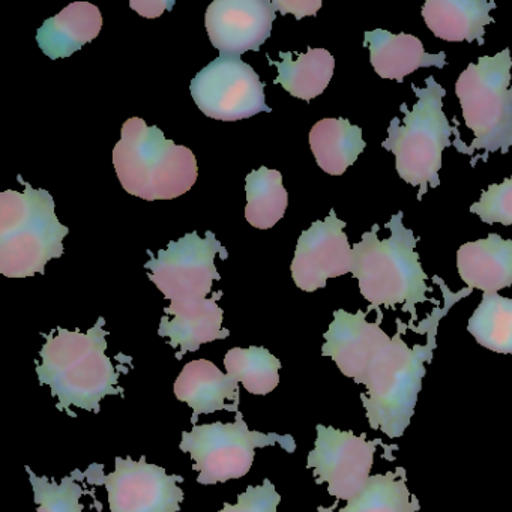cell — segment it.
I'll use <instances>...</instances> for the list:
<instances>
[{"mask_svg":"<svg viewBox=\"0 0 512 512\" xmlns=\"http://www.w3.org/2000/svg\"><path fill=\"white\" fill-rule=\"evenodd\" d=\"M439 284L443 292L445 305L434 307L430 314V326L427 331V343L407 346L403 340L409 325H403L397 319V334L382 347L371 362L362 392L361 401L365 418L371 430H380L389 439H400L406 433L412 421L422 389L427 367L433 359L436 349V334L439 322L451 310L452 305L466 298L472 289H463L452 293L439 277H431Z\"/></svg>","mask_w":512,"mask_h":512,"instance_id":"obj_1","label":"cell"},{"mask_svg":"<svg viewBox=\"0 0 512 512\" xmlns=\"http://www.w3.org/2000/svg\"><path fill=\"white\" fill-rule=\"evenodd\" d=\"M104 317L88 332L58 328L46 335L41 349V365L37 367L41 385H47L58 398L56 409L74 416L71 407L100 412V403L107 395L122 394L121 373L107 355Z\"/></svg>","mask_w":512,"mask_h":512,"instance_id":"obj_2","label":"cell"},{"mask_svg":"<svg viewBox=\"0 0 512 512\" xmlns=\"http://www.w3.org/2000/svg\"><path fill=\"white\" fill-rule=\"evenodd\" d=\"M403 211L397 212L386 223L391 230V238L379 239V224H374L370 232L362 235L361 241L353 245L352 272L358 280L359 290L365 301L370 302L367 314L380 307L395 308L403 305V313L410 314L409 328L418 320L416 305L433 302L427 293L433 292L427 286L428 275L419 262L416 244L419 236L403 224Z\"/></svg>","mask_w":512,"mask_h":512,"instance_id":"obj_3","label":"cell"},{"mask_svg":"<svg viewBox=\"0 0 512 512\" xmlns=\"http://www.w3.org/2000/svg\"><path fill=\"white\" fill-rule=\"evenodd\" d=\"M113 166L131 196L155 202L184 196L196 184V155L164 137L158 127L130 118L113 149Z\"/></svg>","mask_w":512,"mask_h":512,"instance_id":"obj_4","label":"cell"},{"mask_svg":"<svg viewBox=\"0 0 512 512\" xmlns=\"http://www.w3.org/2000/svg\"><path fill=\"white\" fill-rule=\"evenodd\" d=\"M25 191L0 194V272L7 278L46 274L52 259L64 256L70 229L58 220L49 191L35 190L19 176Z\"/></svg>","mask_w":512,"mask_h":512,"instance_id":"obj_5","label":"cell"},{"mask_svg":"<svg viewBox=\"0 0 512 512\" xmlns=\"http://www.w3.org/2000/svg\"><path fill=\"white\" fill-rule=\"evenodd\" d=\"M412 91L418 101L412 110L406 103L401 104L403 125L400 119H392L382 148L394 154L398 176L406 184L419 187L416 199L421 202L428 188L439 187L443 151L454 143L452 134L460 137V133L443 112L446 91L433 76L427 77L425 88L412 85Z\"/></svg>","mask_w":512,"mask_h":512,"instance_id":"obj_6","label":"cell"},{"mask_svg":"<svg viewBox=\"0 0 512 512\" xmlns=\"http://www.w3.org/2000/svg\"><path fill=\"white\" fill-rule=\"evenodd\" d=\"M512 56L503 49L494 56H481L467 65L455 83V95L463 110L464 124L473 133V142L461 154L484 151L508 154L512 148Z\"/></svg>","mask_w":512,"mask_h":512,"instance_id":"obj_7","label":"cell"},{"mask_svg":"<svg viewBox=\"0 0 512 512\" xmlns=\"http://www.w3.org/2000/svg\"><path fill=\"white\" fill-rule=\"evenodd\" d=\"M274 445L290 454L296 449L289 434L251 431L239 412L233 424L214 422L184 431L179 449L193 458V469L199 472L197 482L212 485L244 478L253 466L256 449Z\"/></svg>","mask_w":512,"mask_h":512,"instance_id":"obj_8","label":"cell"},{"mask_svg":"<svg viewBox=\"0 0 512 512\" xmlns=\"http://www.w3.org/2000/svg\"><path fill=\"white\" fill-rule=\"evenodd\" d=\"M115 472L104 473L103 464H91L85 472L74 470L77 481L103 485L109 494L110 512H179L184 502L181 475H169L164 467L145 457H116Z\"/></svg>","mask_w":512,"mask_h":512,"instance_id":"obj_9","label":"cell"},{"mask_svg":"<svg viewBox=\"0 0 512 512\" xmlns=\"http://www.w3.org/2000/svg\"><path fill=\"white\" fill-rule=\"evenodd\" d=\"M151 260L145 263L149 280L170 301H200L212 292V283L221 277L215 268V256L229 257L226 248L212 232L200 238L197 232L187 233L179 241L169 242L157 257L148 250Z\"/></svg>","mask_w":512,"mask_h":512,"instance_id":"obj_10","label":"cell"},{"mask_svg":"<svg viewBox=\"0 0 512 512\" xmlns=\"http://www.w3.org/2000/svg\"><path fill=\"white\" fill-rule=\"evenodd\" d=\"M316 443L307 458L317 484L328 485V493L340 500H352L370 481L374 454L382 446L385 451H398V445H385L382 439L368 440L367 434L338 430L319 424Z\"/></svg>","mask_w":512,"mask_h":512,"instance_id":"obj_11","label":"cell"},{"mask_svg":"<svg viewBox=\"0 0 512 512\" xmlns=\"http://www.w3.org/2000/svg\"><path fill=\"white\" fill-rule=\"evenodd\" d=\"M191 97L205 116L236 122L271 113L265 83L241 58H218L191 80Z\"/></svg>","mask_w":512,"mask_h":512,"instance_id":"obj_12","label":"cell"},{"mask_svg":"<svg viewBox=\"0 0 512 512\" xmlns=\"http://www.w3.org/2000/svg\"><path fill=\"white\" fill-rule=\"evenodd\" d=\"M346 226V221L331 209L325 221H314L310 229L301 233L290 266L299 289L316 292L326 287L329 278L352 272L353 248L344 233Z\"/></svg>","mask_w":512,"mask_h":512,"instance_id":"obj_13","label":"cell"},{"mask_svg":"<svg viewBox=\"0 0 512 512\" xmlns=\"http://www.w3.org/2000/svg\"><path fill=\"white\" fill-rule=\"evenodd\" d=\"M275 16L268 0H215L206 11V31L221 58H241L268 41Z\"/></svg>","mask_w":512,"mask_h":512,"instance_id":"obj_14","label":"cell"},{"mask_svg":"<svg viewBox=\"0 0 512 512\" xmlns=\"http://www.w3.org/2000/svg\"><path fill=\"white\" fill-rule=\"evenodd\" d=\"M382 320V311L377 313L376 322H368L367 311H335L334 320L323 335L322 355L331 358L344 376L364 385L371 362L391 340L380 326Z\"/></svg>","mask_w":512,"mask_h":512,"instance_id":"obj_15","label":"cell"},{"mask_svg":"<svg viewBox=\"0 0 512 512\" xmlns=\"http://www.w3.org/2000/svg\"><path fill=\"white\" fill-rule=\"evenodd\" d=\"M223 292L211 299L200 301H175L164 308L166 316L161 319L158 335L169 338L170 346L179 349L176 359L188 352H196L202 344L229 337V329H223V310L218 307Z\"/></svg>","mask_w":512,"mask_h":512,"instance_id":"obj_16","label":"cell"},{"mask_svg":"<svg viewBox=\"0 0 512 512\" xmlns=\"http://www.w3.org/2000/svg\"><path fill=\"white\" fill-rule=\"evenodd\" d=\"M173 391L179 401L193 409V425H197L200 415H211L218 410L239 413V383L208 359L188 362L176 379Z\"/></svg>","mask_w":512,"mask_h":512,"instance_id":"obj_17","label":"cell"},{"mask_svg":"<svg viewBox=\"0 0 512 512\" xmlns=\"http://www.w3.org/2000/svg\"><path fill=\"white\" fill-rule=\"evenodd\" d=\"M457 269L469 289L499 293L512 286V239L490 233L457 251Z\"/></svg>","mask_w":512,"mask_h":512,"instance_id":"obj_18","label":"cell"},{"mask_svg":"<svg viewBox=\"0 0 512 512\" xmlns=\"http://www.w3.org/2000/svg\"><path fill=\"white\" fill-rule=\"evenodd\" d=\"M364 46L370 50V62L377 76L386 80L403 83L410 74L419 68L446 67V53L430 55L425 52L424 44L419 38L409 34H391L376 29L365 32Z\"/></svg>","mask_w":512,"mask_h":512,"instance_id":"obj_19","label":"cell"},{"mask_svg":"<svg viewBox=\"0 0 512 512\" xmlns=\"http://www.w3.org/2000/svg\"><path fill=\"white\" fill-rule=\"evenodd\" d=\"M496 2L487 0H427L422 19L434 37L449 43L484 44L485 26L494 23L490 11Z\"/></svg>","mask_w":512,"mask_h":512,"instance_id":"obj_20","label":"cell"},{"mask_svg":"<svg viewBox=\"0 0 512 512\" xmlns=\"http://www.w3.org/2000/svg\"><path fill=\"white\" fill-rule=\"evenodd\" d=\"M103 16L89 2H74L38 29L37 43L52 61L70 58L100 35Z\"/></svg>","mask_w":512,"mask_h":512,"instance_id":"obj_21","label":"cell"},{"mask_svg":"<svg viewBox=\"0 0 512 512\" xmlns=\"http://www.w3.org/2000/svg\"><path fill=\"white\" fill-rule=\"evenodd\" d=\"M310 148L317 166L331 176H341L367 148L362 130L344 118L322 119L310 131Z\"/></svg>","mask_w":512,"mask_h":512,"instance_id":"obj_22","label":"cell"},{"mask_svg":"<svg viewBox=\"0 0 512 512\" xmlns=\"http://www.w3.org/2000/svg\"><path fill=\"white\" fill-rule=\"evenodd\" d=\"M269 65L277 67L278 76L275 85H281L292 97L311 101L319 97L328 88L334 76L335 59L328 50L311 49L299 53L293 61V53H280L281 61H272L266 56Z\"/></svg>","mask_w":512,"mask_h":512,"instance_id":"obj_23","label":"cell"},{"mask_svg":"<svg viewBox=\"0 0 512 512\" xmlns=\"http://www.w3.org/2000/svg\"><path fill=\"white\" fill-rule=\"evenodd\" d=\"M331 508L320 506L319 512H332ZM418 497L412 496L407 487V472L404 467H397L394 472L371 475L367 487L347 502L340 512H419Z\"/></svg>","mask_w":512,"mask_h":512,"instance_id":"obj_24","label":"cell"},{"mask_svg":"<svg viewBox=\"0 0 512 512\" xmlns=\"http://www.w3.org/2000/svg\"><path fill=\"white\" fill-rule=\"evenodd\" d=\"M245 181V218L256 229H271L284 217L289 202L286 188L283 187V176L277 170L260 167L251 172Z\"/></svg>","mask_w":512,"mask_h":512,"instance_id":"obj_25","label":"cell"},{"mask_svg":"<svg viewBox=\"0 0 512 512\" xmlns=\"http://www.w3.org/2000/svg\"><path fill=\"white\" fill-rule=\"evenodd\" d=\"M467 331L479 346L499 355H512V299L499 293H482Z\"/></svg>","mask_w":512,"mask_h":512,"instance_id":"obj_26","label":"cell"},{"mask_svg":"<svg viewBox=\"0 0 512 512\" xmlns=\"http://www.w3.org/2000/svg\"><path fill=\"white\" fill-rule=\"evenodd\" d=\"M227 374L253 395H268L280 383L281 361L265 347H233L224 356Z\"/></svg>","mask_w":512,"mask_h":512,"instance_id":"obj_27","label":"cell"},{"mask_svg":"<svg viewBox=\"0 0 512 512\" xmlns=\"http://www.w3.org/2000/svg\"><path fill=\"white\" fill-rule=\"evenodd\" d=\"M26 470L31 479L35 503L38 505L37 512H82L85 509L80 499L88 491L77 482L74 473L65 476L61 484H58L46 476L35 475L31 467H26Z\"/></svg>","mask_w":512,"mask_h":512,"instance_id":"obj_28","label":"cell"},{"mask_svg":"<svg viewBox=\"0 0 512 512\" xmlns=\"http://www.w3.org/2000/svg\"><path fill=\"white\" fill-rule=\"evenodd\" d=\"M470 212L482 223L512 226V176L500 184H491L479 202L470 206Z\"/></svg>","mask_w":512,"mask_h":512,"instance_id":"obj_29","label":"cell"},{"mask_svg":"<svg viewBox=\"0 0 512 512\" xmlns=\"http://www.w3.org/2000/svg\"><path fill=\"white\" fill-rule=\"evenodd\" d=\"M281 496L277 488L269 479H265L262 485H251L244 493L239 494L238 503L229 505L218 512H277Z\"/></svg>","mask_w":512,"mask_h":512,"instance_id":"obj_30","label":"cell"},{"mask_svg":"<svg viewBox=\"0 0 512 512\" xmlns=\"http://www.w3.org/2000/svg\"><path fill=\"white\" fill-rule=\"evenodd\" d=\"M272 7L275 11H280L283 16L293 14L296 19L301 20L307 16H317L322 2L320 0H274Z\"/></svg>","mask_w":512,"mask_h":512,"instance_id":"obj_31","label":"cell"},{"mask_svg":"<svg viewBox=\"0 0 512 512\" xmlns=\"http://www.w3.org/2000/svg\"><path fill=\"white\" fill-rule=\"evenodd\" d=\"M172 5L169 2H133V0L130 2V7L133 10H136L140 16L149 17V19L160 17L164 10L172 7Z\"/></svg>","mask_w":512,"mask_h":512,"instance_id":"obj_32","label":"cell"}]
</instances>
